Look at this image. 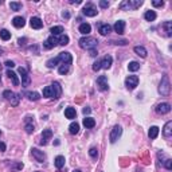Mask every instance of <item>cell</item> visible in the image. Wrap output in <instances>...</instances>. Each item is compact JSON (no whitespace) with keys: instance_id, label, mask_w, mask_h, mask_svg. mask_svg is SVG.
Wrapping results in <instances>:
<instances>
[{"instance_id":"obj_1","label":"cell","mask_w":172,"mask_h":172,"mask_svg":"<svg viewBox=\"0 0 172 172\" xmlns=\"http://www.w3.org/2000/svg\"><path fill=\"white\" fill-rule=\"evenodd\" d=\"M62 93V89L61 85L58 82H54L53 85L50 86H46L43 89V97H47V98H54V99H58L59 96Z\"/></svg>"},{"instance_id":"obj_2","label":"cell","mask_w":172,"mask_h":172,"mask_svg":"<svg viewBox=\"0 0 172 172\" xmlns=\"http://www.w3.org/2000/svg\"><path fill=\"white\" fill-rule=\"evenodd\" d=\"M78 43H79L81 48L91 51V50H96L97 44H98V40H97L96 38H91V36H83V38H81Z\"/></svg>"},{"instance_id":"obj_3","label":"cell","mask_w":172,"mask_h":172,"mask_svg":"<svg viewBox=\"0 0 172 172\" xmlns=\"http://www.w3.org/2000/svg\"><path fill=\"white\" fill-rule=\"evenodd\" d=\"M159 93L164 97L169 96V93H171V83H169V78L167 74L161 77V81L159 83Z\"/></svg>"},{"instance_id":"obj_4","label":"cell","mask_w":172,"mask_h":172,"mask_svg":"<svg viewBox=\"0 0 172 172\" xmlns=\"http://www.w3.org/2000/svg\"><path fill=\"white\" fill-rule=\"evenodd\" d=\"M140 5H142V0H124L122 3H120L118 7L124 11H129V10H136Z\"/></svg>"},{"instance_id":"obj_5","label":"cell","mask_w":172,"mask_h":172,"mask_svg":"<svg viewBox=\"0 0 172 172\" xmlns=\"http://www.w3.org/2000/svg\"><path fill=\"white\" fill-rule=\"evenodd\" d=\"M3 97H4L8 102H11L12 106H18L19 105V99H20L19 94L13 93V91H11V90H4L3 91Z\"/></svg>"},{"instance_id":"obj_6","label":"cell","mask_w":172,"mask_h":172,"mask_svg":"<svg viewBox=\"0 0 172 172\" xmlns=\"http://www.w3.org/2000/svg\"><path fill=\"white\" fill-rule=\"evenodd\" d=\"M121 134H122V128H121L120 125H114V126H113V129L110 130V134H109L110 142L114 144V142L121 137Z\"/></svg>"},{"instance_id":"obj_7","label":"cell","mask_w":172,"mask_h":172,"mask_svg":"<svg viewBox=\"0 0 172 172\" xmlns=\"http://www.w3.org/2000/svg\"><path fill=\"white\" fill-rule=\"evenodd\" d=\"M139 85V77L137 75H128L125 78V86L128 90H134Z\"/></svg>"},{"instance_id":"obj_8","label":"cell","mask_w":172,"mask_h":172,"mask_svg":"<svg viewBox=\"0 0 172 172\" xmlns=\"http://www.w3.org/2000/svg\"><path fill=\"white\" fill-rule=\"evenodd\" d=\"M82 13H83L85 16L93 18V16H96L97 13H98V11H97V8H96V5H94V4H91V3H87V4L83 7Z\"/></svg>"},{"instance_id":"obj_9","label":"cell","mask_w":172,"mask_h":172,"mask_svg":"<svg viewBox=\"0 0 172 172\" xmlns=\"http://www.w3.org/2000/svg\"><path fill=\"white\" fill-rule=\"evenodd\" d=\"M97 87L101 91H106L108 89H109V83H108L106 75H99V77L97 78Z\"/></svg>"},{"instance_id":"obj_10","label":"cell","mask_w":172,"mask_h":172,"mask_svg":"<svg viewBox=\"0 0 172 172\" xmlns=\"http://www.w3.org/2000/svg\"><path fill=\"white\" fill-rule=\"evenodd\" d=\"M31 155L34 156V159L38 161V163H44L46 161V153L43 150H39L38 148H32L31 149Z\"/></svg>"},{"instance_id":"obj_11","label":"cell","mask_w":172,"mask_h":172,"mask_svg":"<svg viewBox=\"0 0 172 172\" xmlns=\"http://www.w3.org/2000/svg\"><path fill=\"white\" fill-rule=\"evenodd\" d=\"M19 74H20V78H22V86H28L31 83V78H30L28 73L24 67H19Z\"/></svg>"},{"instance_id":"obj_12","label":"cell","mask_w":172,"mask_h":172,"mask_svg":"<svg viewBox=\"0 0 172 172\" xmlns=\"http://www.w3.org/2000/svg\"><path fill=\"white\" fill-rule=\"evenodd\" d=\"M51 137H53V132H51V129H44V130L42 132V137H40L39 144L40 145H47L48 141L51 140Z\"/></svg>"},{"instance_id":"obj_13","label":"cell","mask_w":172,"mask_h":172,"mask_svg":"<svg viewBox=\"0 0 172 172\" xmlns=\"http://www.w3.org/2000/svg\"><path fill=\"white\" fill-rule=\"evenodd\" d=\"M169 112H171V104H168V102H161L156 106V113H159V114H167Z\"/></svg>"},{"instance_id":"obj_14","label":"cell","mask_w":172,"mask_h":172,"mask_svg":"<svg viewBox=\"0 0 172 172\" xmlns=\"http://www.w3.org/2000/svg\"><path fill=\"white\" fill-rule=\"evenodd\" d=\"M56 44H58V38H56V36H53V35H51L50 38H47V39L43 42V47L47 48V50H51V48H54Z\"/></svg>"},{"instance_id":"obj_15","label":"cell","mask_w":172,"mask_h":172,"mask_svg":"<svg viewBox=\"0 0 172 172\" xmlns=\"http://www.w3.org/2000/svg\"><path fill=\"white\" fill-rule=\"evenodd\" d=\"M30 26H31L34 30H40L43 27V22H42V19H40V18L34 16V18L30 19Z\"/></svg>"},{"instance_id":"obj_16","label":"cell","mask_w":172,"mask_h":172,"mask_svg":"<svg viewBox=\"0 0 172 172\" xmlns=\"http://www.w3.org/2000/svg\"><path fill=\"white\" fill-rule=\"evenodd\" d=\"M58 56H59V59H61V62H62L61 64H71L73 56H71L70 53H61Z\"/></svg>"},{"instance_id":"obj_17","label":"cell","mask_w":172,"mask_h":172,"mask_svg":"<svg viewBox=\"0 0 172 172\" xmlns=\"http://www.w3.org/2000/svg\"><path fill=\"white\" fill-rule=\"evenodd\" d=\"M99 62H101V69H110L113 63V58L110 55H105L102 59H99Z\"/></svg>"},{"instance_id":"obj_18","label":"cell","mask_w":172,"mask_h":172,"mask_svg":"<svg viewBox=\"0 0 172 172\" xmlns=\"http://www.w3.org/2000/svg\"><path fill=\"white\" fill-rule=\"evenodd\" d=\"M113 28H114V31L117 32L118 35H122L124 34V30H125V22H124V20L116 22L114 26H113Z\"/></svg>"},{"instance_id":"obj_19","label":"cell","mask_w":172,"mask_h":172,"mask_svg":"<svg viewBox=\"0 0 172 172\" xmlns=\"http://www.w3.org/2000/svg\"><path fill=\"white\" fill-rule=\"evenodd\" d=\"M12 24L16 28H22V27H24V24H26V20H24V18H22V16H15V18L12 19Z\"/></svg>"},{"instance_id":"obj_20","label":"cell","mask_w":172,"mask_h":172,"mask_svg":"<svg viewBox=\"0 0 172 172\" xmlns=\"http://www.w3.org/2000/svg\"><path fill=\"white\" fill-rule=\"evenodd\" d=\"M163 134L165 139H169L172 136V121H168V122L164 125V129H163Z\"/></svg>"},{"instance_id":"obj_21","label":"cell","mask_w":172,"mask_h":172,"mask_svg":"<svg viewBox=\"0 0 172 172\" xmlns=\"http://www.w3.org/2000/svg\"><path fill=\"white\" fill-rule=\"evenodd\" d=\"M78 30H79V32H81L82 35L87 36V35L90 34V31H91V26H90L89 23H82V24L79 26V28H78Z\"/></svg>"},{"instance_id":"obj_22","label":"cell","mask_w":172,"mask_h":172,"mask_svg":"<svg viewBox=\"0 0 172 172\" xmlns=\"http://www.w3.org/2000/svg\"><path fill=\"white\" fill-rule=\"evenodd\" d=\"M64 116H66V118H69V120H73V118H75V116H77V110H75V108H66L64 109Z\"/></svg>"},{"instance_id":"obj_23","label":"cell","mask_w":172,"mask_h":172,"mask_svg":"<svg viewBox=\"0 0 172 172\" xmlns=\"http://www.w3.org/2000/svg\"><path fill=\"white\" fill-rule=\"evenodd\" d=\"M98 31H99V34L105 36V35H108L110 31H112V26H110V24H108V23H102L101 26H99Z\"/></svg>"},{"instance_id":"obj_24","label":"cell","mask_w":172,"mask_h":172,"mask_svg":"<svg viewBox=\"0 0 172 172\" xmlns=\"http://www.w3.org/2000/svg\"><path fill=\"white\" fill-rule=\"evenodd\" d=\"M133 51L139 56H141V58H145V56H147V54H148L147 53V48H145L144 46H136V47L133 48Z\"/></svg>"},{"instance_id":"obj_25","label":"cell","mask_w":172,"mask_h":172,"mask_svg":"<svg viewBox=\"0 0 172 172\" xmlns=\"http://www.w3.org/2000/svg\"><path fill=\"white\" fill-rule=\"evenodd\" d=\"M64 163H66V160H64V156H56L55 157V160H54V164H55V167L58 169H61V168H63L64 167Z\"/></svg>"},{"instance_id":"obj_26","label":"cell","mask_w":172,"mask_h":172,"mask_svg":"<svg viewBox=\"0 0 172 172\" xmlns=\"http://www.w3.org/2000/svg\"><path fill=\"white\" fill-rule=\"evenodd\" d=\"M50 32H51V35L53 36H61L62 34H63V27L62 26H54V27H51L50 28Z\"/></svg>"},{"instance_id":"obj_27","label":"cell","mask_w":172,"mask_h":172,"mask_svg":"<svg viewBox=\"0 0 172 172\" xmlns=\"http://www.w3.org/2000/svg\"><path fill=\"white\" fill-rule=\"evenodd\" d=\"M156 18H157V15H156L155 11H150V10L145 11V13H144V19H145L147 22H153Z\"/></svg>"},{"instance_id":"obj_28","label":"cell","mask_w":172,"mask_h":172,"mask_svg":"<svg viewBox=\"0 0 172 172\" xmlns=\"http://www.w3.org/2000/svg\"><path fill=\"white\" fill-rule=\"evenodd\" d=\"M83 125H85V128L90 129V128H94V125H96V120L91 117H85L83 118Z\"/></svg>"},{"instance_id":"obj_29","label":"cell","mask_w":172,"mask_h":172,"mask_svg":"<svg viewBox=\"0 0 172 172\" xmlns=\"http://www.w3.org/2000/svg\"><path fill=\"white\" fill-rule=\"evenodd\" d=\"M7 75H8V78L12 81L13 86H18L19 85V78H18V75H16L15 73L11 71V70H7Z\"/></svg>"},{"instance_id":"obj_30","label":"cell","mask_w":172,"mask_h":172,"mask_svg":"<svg viewBox=\"0 0 172 172\" xmlns=\"http://www.w3.org/2000/svg\"><path fill=\"white\" fill-rule=\"evenodd\" d=\"M148 136H149V139L155 140L156 137L159 136V128H157V126H150L149 132H148Z\"/></svg>"},{"instance_id":"obj_31","label":"cell","mask_w":172,"mask_h":172,"mask_svg":"<svg viewBox=\"0 0 172 172\" xmlns=\"http://www.w3.org/2000/svg\"><path fill=\"white\" fill-rule=\"evenodd\" d=\"M26 97L30 99V101H38V99L40 98L39 93H36V91H27Z\"/></svg>"},{"instance_id":"obj_32","label":"cell","mask_w":172,"mask_h":172,"mask_svg":"<svg viewBox=\"0 0 172 172\" xmlns=\"http://www.w3.org/2000/svg\"><path fill=\"white\" fill-rule=\"evenodd\" d=\"M61 62V59H59V56H55V58H53V59H48L47 61V67L48 69H53V67H55V66H58V63Z\"/></svg>"},{"instance_id":"obj_33","label":"cell","mask_w":172,"mask_h":172,"mask_svg":"<svg viewBox=\"0 0 172 172\" xmlns=\"http://www.w3.org/2000/svg\"><path fill=\"white\" fill-rule=\"evenodd\" d=\"M163 27H164V30H165V35L167 36H172V23L171 22H164V24H163Z\"/></svg>"},{"instance_id":"obj_34","label":"cell","mask_w":172,"mask_h":172,"mask_svg":"<svg viewBox=\"0 0 172 172\" xmlns=\"http://www.w3.org/2000/svg\"><path fill=\"white\" fill-rule=\"evenodd\" d=\"M69 132L71 134H77L78 132H79V124L78 122H71L69 126Z\"/></svg>"},{"instance_id":"obj_35","label":"cell","mask_w":172,"mask_h":172,"mask_svg":"<svg viewBox=\"0 0 172 172\" xmlns=\"http://www.w3.org/2000/svg\"><path fill=\"white\" fill-rule=\"evenodd\" d=\"M69 36L67 35H64V34H62L61 36L58 38V44H61V46H66V44H69Z\"/></svg>"},{"instance_id":"obj_36","label":"cell","mask_w":172,"mask_h":172,"mask_svg":"<svg viewBox=\"0 0 172 172\" xmlns=\"http://www.w3.org/2000/svg\"><path fill=\"white\" fill-rule=\"evenodd\" d=\"M70 70V64H61V67L58 69V73L61 75H66Z\"/></svg>"},{"instance_id":"obj_37","label":"cell","mask_w":172,"mask_h":172,"mask_svg":"<svg viewBox=\"0 0 172 172\" xmlns=\"http://www.w3.org/2000/svg\"><path fill=\"white\" fill-rule=\"evenodd\" d=\"M89 155H90V157L93 159V160H97V159H98V149H97L96 147H91L90 149H89Z\"/></svg>"},{"instance_id":"obj_38","label":"cell","mask_w":172,"mask_h":172,"mask_svg":"<svg viewBox=\"0 0 172 172\" xmlns=\"http://www.w3.org/2000/svg\"><path fill=\"white\" fill-rule=\"evenodd\" d=\"M0 38H1L3 40H10L11 39V32L8 31V30H1V31H0Z\"/></svg>"},{"instance_id":"obj_39","label":"cell","mask_w":172,"mask_h":172,"mask_svg":"<svg viewBox=\"0 0 172 172\" xmlns=\"http://www.w3.org/2000/svg\"><path fill=\"white\" fill-rule=\"evenodd\" d=\"M128 69H129V71H137V70L140 69V63L139 62H130V63L128 64Z\"/></svg>"},{"instance_id":"obj_40","label":"cell","mask_w":172,"mask_h":172,"mask_svg":"<svg viewBox=\"0 0 172 172\" xmlns=\"http://www.w3.org/2000/svg\"><path fill=\"white\" fill-rule=\"evenodd\" d=\"M10 8L12 11H20L22 10V3H19V1H11L10 3Z\"/></svg>"},{"instance_id":"obj_41","label":"cell","mask_w":172,"mask_h":172,"mask_svg":"<svg viewBox=\"0 0 172 172\" xmlns=\"http://www.w3.org/2000/svg\"><path fill=\"white\" fill-rule=\"evenodd\" d=\"M35 130V126H34V124H28V122H27L26 124V132H27V133H32V132H34Z\"/></svg>"},{"instance_id":"obj_42","label":"cell","mask_w":172,"mask_h":172,"mask_svg":"<svg viewBox=\"0 0 172 172\" xmlns=\"http://www.w3.org/2000/svg\"><path fill=\"white\" fill-rule=\"evenodd\" d=\"M163 163H164V167H165L168 171H171V169H172V160H171V159H167V160L163 161Z\"/></svg>"},{"instance_id":"obj_43","label":"cell","mask_w":172,"mask_h":172,"mask_svg":"<svg viewBox=\"0 0 172 172\" xmlns=\"http://www.w3.org/2000/svg\"><path fill=\"white\" fill-rule=\"evenodd\" d=\"M93 70H94V71H98V70H101V62H99V59L93 63Z\"/></svg>"},{"instance_id":"obj_44","label":"cell","mask_w":172,"mask_h":172,"mask_svg":"<svg viewBox=\"0 0 172 172\" xmlns=\"http://www.w3.org/2000/svg\"><path fill=\"white\" fill-rule=\"evenodd\" d=\"M152 4H153V7H163L164 1H163V0H153Z\"/></svg>"},{"instance_id":"obj_45","label":"cell","mask_w":172,"mask_h":172,"mask_svg":"<svg viewBox=\"0 0 172 172\" xmlns=\"http://www.w3.org/2000/svg\"><path fill=\"white\" fill-rule=\"evenodd\" d=\"M99 7H101V8H108V7H109V1L101 0V1H99Z\"/></svg>"},{"instance_id":"obj_46","label":"cell","mask_w":172,"mask_h":172,"mask_svg":"<svg viewBox=\"0 0 172 172\" xmlns=\"http://www.w3.org/2000/svg\"><path fill=\"white\" fill-rule=\"evenodd\" d=\"M4 64L7 67H11V69H12V67H15V62H12V61H5Z\"/></svg>"},{"instance_id":"obj_47","label":"cell","mask_w":172,"mask_h":172,"mask_svg":"<svg viewBox=\"0 0 172 172\" xmlns=\"http://www.w3.org/2000/svg\"><path fill=\"white\" fill-rule=\"evenodd\" d=\"M82 112H83V114H89V113L91 112V109H90V108H89V106H86V108H83V110H82Z\"/></svg>"},{"instance_id":"obj_48","label":"cell","mask_w":172,"mask_h":172,"mask_svg":"<svg viewBox=\"0 0 172 172\" xmlns=\"http://www.w3.org/2000/svg\"><path fill=\"white\" fill-rule=\"evenodd\" d=\"M62 16H63V18H66V19H69L70 18V13L67 12V11H63V12H62Z\"/></svg>"},{"instance_id":"obj_49","label":"cell","mask_w":172,"mask_h":172,"mask_svg":"<svg viewBox=\"0 0 172 172\" xmlns=\"http://www.w3.org/2000/svg\"><path fill=\"white\" fill-rule=\"evenodd\" d=\"M81 0H70V4H81Z\"/></svg>"},{"instance_id":"obj_50","label":"cell","mask_w":172,"mask_h":172,"mask_svg":"<svg viewBox=\"0 0 172 172\" xmlns=\"http://www.w3.org/2000/svg\"><path fill=\"white\" fill-rule=\"evenodd\" d=\"M0 150H1V152H4V150H5V144H4V142H0Z\"/></svg>"},{"instance_id":"obj_51","label":"cell","mask_w":172,"mask_h":172,"mask_svg":"<svg viewBox=\"0 0 172 172\" xmlns=\"http://www.w3.org/2000/svg\"><path fill=\"white\" fill-rule=\"evenodd\" d=\"M18 42H19V44H20V46H24V42H26V38H23V39H19Z\"/></svg>"},{"instance_id":"obj_52","label":"cell","mask_w":172,"mask_h":172,"mask_svg":"<svg viewBox=\"0 0 172 172\" xmlns=\"http://www.w3.org/2000/svg\"><path fill=\"white\" fill-rule=\"evenodd\" d=\"M97 54H98V53H97V50H91L90 51V55L91 56H97Z\"/></svg>"},{"instance_id":"obj_53","label":"cell","mask_w":172,"mask_h":172,"mask_svg":"<svg viewBox=\"0 0 172 172\" xmlns=\"http://www.w3.org/2000/svg\"><path fill=\"white\" fill-rule=\"evenodd\" d=\"M73 172H82V171H81V169H74Z\"/></svg>"},{"instance_id":"obj_54","label":"cell","mask_w":172,"mask_h":172,"mask_svg":"<svg viewBox=\"0 0 172 172\" xmlns=\"http://www.w3.org/2000/svg\"><path fill=\"white\" fill-rule=\"evenodd\" d=\"M1 54H3V48H0V55H1Z\"/></svg>"},{"instance_id":"obj_55","label":"cell","mask_w":172,"mask_h":172,"mask_svg":"<svg viewBox=\"0 0 172 172\" xmlns=\"http://www.w3.org/2000/svg\"><path fill=\"white\" fill-rule=\"evenodd\" d=\"M0 69H1V63H0Z\"/></svg>"},{"instance_id":"obj_56","label":"cell","mask_w":172,"mask_h":172,"mask_svg":"<svg viewBox=\"0 0 172 172\" xmlns=\"http://www.w3.org/2000/svg\"><path fill=\"white\" fill-rule=\"evenodd\" d=\"M1 3H3V1H1V0H0V4H1Z\"/></svg>"},{"instance_id":"obj_57","label":"cell","mask_w":172,"mask_h":172,"mask_svg":"<svg viewBox=\"0 0 172 172\" xmlns=\"http://www.w3.org/2000/svg\"><path fill=\"white\" fill-rule=\"evenodd\" d=\"M0 81H1V78H0Z\"/></svg>"},{"instance_id":"obj_58","label":"cell","mask_w":172,"mask_h":172,"mask_svg":"<svg viewBox=\"0 0 172 172\" xmlns=\"http://www.w3.org/2000/svg\"><path fill=\"white\" fill-rule=\"evenodd\" d=\"M0 134H1V132H0Z\"/></svg>"}]
</instances>
